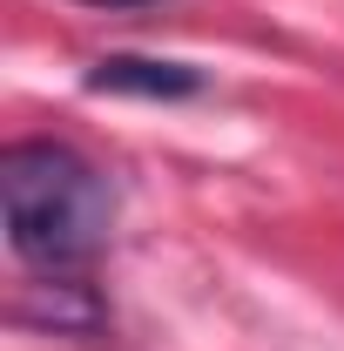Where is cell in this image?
<instances>
[{
    "mask_svg": "<svg viewBox=\"0 0 344 351\" xmlns=\"http://www.w3.org/2000/svg\"><path fill=\"white\" fill-rule=\"evenodd\" d=\"M88 88L129 95V101H189V95H203V68L169 61V54H101L88 68Z\"/></svg>",
    "mask_w": 344,
    "mask_h": 351,
    "instance_id": "obj_2",
    "label": "cell"
},
{
    "mask_svg": "<svg viewBox=\"0 0 344 351\" xmlns=\"http://www.w3.org/2000/svg\"><path fill=\"white\" fill-rule=\"evenodd\" d=\"M0 203L7 243L41 277H75L108 250L115 189L68 142H7L0 149Z\"/></svg>",
    "mask_w": 344,
    "mask_h": 351,
    "instance_id": "obj_1",
    "label": "cell"
},
{
    "mask_svg": "<svg viewBox=\"0 0 344 351\" xmlns=\"http://www.w3.org/2000/svg\"><path fill=\"white\" fill-rule=\"evenodd\" d=\"M75 7H108V14H129V7H162V0H75Z\"/></svg>",
    "mask_w": 344,
    "mask_h": 351,
    "instance_id": "obj_4",
    "label": "cell"
},
{
    "mask_svg": "<svg viewBox=\"0 0 344 351\" xmlns=\"http://www.w3.org/2000/svg\"><path fill=\"white\" fill-rule=\"evenodd\" d=\"M21 317L27 324H47V331H101V304L88 298V284H75V277H47L41 298H27L21 304Z\"/></svg>",
    "mask_w": 344,
    "mask_h": 351,
    "instance_id": "obj_3",
    "label": "cell"
}]
</instances>
